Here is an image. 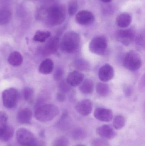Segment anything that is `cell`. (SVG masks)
I'll return each instance as SVG.
<instances>
[{"label": "cell", "mask_w": 145, "mask_h": 146, "mask_svg": "<svg viewBox=\"0 0 145 146\" xmlns=\"http://www.w3.org/2000/svg\"><path fill=\"white\" fill-rule=\"evenodd\" d=\"M41 15L39 18H45L49 25L57 26L62 24L66 18L65 7L62 5L52 6L47 9H42L39 12Z\"/></svg>", "instance_id": "cell-1"}, {"label": "cell", "mask_w": 145, "mask_h": 146, "mask_svg": "<svg viewBox=\"0 0 145 146\" xmlns=\"http://www.w3.org/2000/svg\"><path fill=\"white\" fill-rule=\"evenodd\" d=\"M81 38L75 32L70 31L65 33L60 43L61 50L69 54H73L80 48Z\"/></svg>", "instance_id": "cell-2"}, {"label": "cell", "mask_w": 145, "mask_h": 146, "mask_svg": "<svg viewBox=\"0 0 145 146\" xmlns=\"http://www.w3.org/2000/svg\"><path fill=\"white\" fill-rule=\"evenodd\" d=\"M59 109L57 106L47 104L39 106L35 112L36 119L41 122H47L54 119L59 113Z\"/></svg>", "instance_id": "cell-3"}, {"label": "cell", "mask_w": 145, "mask_h": 146, "mask_svg": "<svg viewBox=\"0 0 145 146\" xmlns=\"http://www.w3.org/2000/svg\"><path fill=\"white\" fill-rule=\"evenodd\" d=\"M142 63L140 56L134 50L127 53L123 60V66L131 72L139 70L142 66Z\"/></svg>", "instance_id": "cell-4"}, {"label": "cell", "mask_w": 145, "mask_h": 146, "mask_svg": "<svg viewBox=\"0 0 145 146\" xmlns=\"http://www.w3.org/2000/svg\"><path fill=\"white\" fill-rule=\"evenodd\" d=\"M108 47L107 39L102 36L94 38L89 43V49L93 54L98 55H104Z\"/></svg>", "instance_id": "cell-5"}, {"label": "cell", "mask_w": 145, "mask_h": 146, "mask_svg": "<svg viewBox=\"0 0 145 146\" xmlns=\"http://www.w3.org/2000/svg\"><path fill=\"white\" fill-rule=\"evenodd\" d=\"M2 97L3 105L7 108L11 109L17 105L19 98V94L17 89L10 88L3 92Z\"/></svg>", "instance_id": "cell-6"}, {"label": "cell", "mask_w": 145, "mask_h": 146, "mask_svg": "<svg viewBox=\"0 0 145 146\" xmlns=\"http://www.w3.org/2000/svg\"><path fill=\"white\" fill-rule=\"evenodd\" d=\"M16 139L20 145L30 146L35 141L34 134L24 128L19 129L16 132Z\"/></svg>", "instance_id": "cell-7"}, {"label": "cell", "mask_w": 145, "mask_h": 146, "mask_svg": "<svg viewBox=\"0 0 145 146\" xmlns=\"http://www.w3.org/2000/svg\"><path fill=\"white\" fill-rule=\"evenodd\" d=\"M135 34L131 29L118 30L116 33L117 39L126 46L129 45L134 39Z\"/></svg>", "instance_id": "cell-8"}, {"label": "cell", "mask_w": 145, "mask_h": 146, "mask_svg": "<svg viewBox=\"0 0 145 146\" xmlns=\"http://www.w3.org/2000/svg\"><path fill=\"white\" fill-rule=\"evenodd\" d=\"M76 111L84 116L89 115L93 110V103L89 99H84L78 102L75 106Z\"/></svg>", "instance_id": "cell-9"}, {"label": "cell", "mask_w": 145, "mask_h": 146, "mask_svg": "<svg viewBox=\"0 0 145 146\" xmlns=\"http://www.w3.org/2000/svg\"><path fill=\"white\" fill-rule=\"evenodd\" d=\"M94 19L93 14L87 10H82L76 15V21L82 25H89L93 22Z\"/></svg>", "instance_id": "cell-10"}, {"label": "cell", "mask_w": 145, "mask_h": 146, "mask_svg": "<svg viewBox=\"0 0 145 146\" xmlns=\"http://www.w3.org/2000/svg\"><path fill=\"white\" fill-rule=\"evenodd\" d=\"M114 68L109 64H106L100 68L98 72V77L103 82L111 80L114 76Z\"/></svg>", "instance_id": "cell-11"}, {"label": "cell", "mask_w": 145, "mask_h": 146, "mask_svg": "<svg viewBox=\"0 0 145 146\" xmlns=\"http://www.w3.org/2000/svg\"><path fill=\"white\" fill-rule=\"evenodd\" d=\"M94 115L97 120L105 122H110L113 117L112 111L104 108H98L95 109Z\"/></svg>", "instance_id": "cell-12"}, {"label": "cell", "mask_w": 145, "mask_h": 146, "mask_svg": "<svg viewBox=\"0 0 145 146\" xmlns=\"http://www.w3.org/2000/svg\"><path fill=\"white\" fill-rule=\"evenodd\" d=\"M96 133L103 139H112L116 136V133L113 128L109 125H103L96 129Z\"/></svg>", "instance_id": "cell-13"}, {"label": "cell", "mask_w": 145, "mask_h": 146, "mask_svg": "<svg viewBox=\"0 0 145 146\" xmlns=\"http://www.w3.org/2000/svg\"><path fill=\"white\" fill-rule=\"evenodd\" d=\"M83 74L76 71L69 73L67 76L66 81L71 86L76 87L81 85L84 80Z\"/></svg>", "instance_id": "cell-14"}, {"label": "cell", "mask_w": 145, "mask_h": 146, "mask_svg": "<svg viewBox=\"0 0 145 146\" xmlns=\"http://www.w3.org/2000/svg\"><path fill=\"white\" fill-rule=\"evenodd\" d=\"M31 119L32 112L28 108H25L21 109L17 114V121L20 124H30L31 122Z\"/></svg>", "instance_id": "cell-15"}, {"label": "cell", "mask_w": 145, "mask_h": 146, "mask_svg": "<svg viewBox=\"0 0 145 146\" xmlns=\"http://www.w3.org/2000/svg\"><path fill=\"white\" fill-rule=\"evenodd\" d=\"M14 130L11 125L8 124L0 127V140L3 141L10 140L14 135Z\"/></svg>", "instance_id": "cell-16"}, {"label": "cell", "mask_w": 145, "mask_h": 146, "mask_svg": "<svg viewBox=\"0 0 145 146\" xmlns=\"http://www.w3.org/2000/svg\"><path fill=\"white\" fill-rule=\"evenodd\" d=\"M60 45L59 39L55 37L51 38L45 45L43 49V52L45 54H54L58 50Z\"/></svg>", "instance_id": "cell-17"}, {"label": "cell", "mask_w": 145, "mask_h": 146, "mask_svg": "<svg viewBox=\"0 0 145 146\" xmlns=\"http://www.w3.org/2000/svg\"><path fill=\"white\" fill-rule=\"evenodd\" d=\"M132 21L131 16L127 13H122L116 18L117 25L122 28H125L130 25Z\"/></svg>", "instance_id": "cell-18"}, {"label": "cell", "mask_w": 145, "mask_h": 146, "mask_svg": "<svg viewBox=\"0 0 145 146\" xmlns=\"http://www.w3.org/2000/svg\"><path fill=\"white\" fill-rule=\"evenodd\" d=\"M54 69V63L52 60L47 59L40 64L39 71L41 74H49L52 72Z\"/></svg>", "instance_id": "cell-19"}, {"label": "cell", "mask_w": 145, "mask_h": 146, "mask_svg": "<svg viewBox=\"0 0 145 146\" xmlns=\"http://www.w3.org/2000/svg\"><path fill=\"white\" fill-rule=\"evenodd\" d=\"M79 90L81 92L85 94L93 93L94 90V83L90 79H86L81 83L79 87Z\"/></svg>", "instance_id": "cell-20"}, {"label": "cell", "mask_w": 145, "mask_h": 146, "mask_svg": "<svg viewBox=\"0 0 145 146\" xmlns=\"http://www.w3.org/2000/svg\"><path fill=\"white\" fill-rule=\"evenodd\" d=\"M8 61L9 64L13 66H18L23 62V56L19 52L14 51L9 56Z\"/></svg>", "instance_id": "cell-21"}, {"label": "cell", "mask_w": 145, "mask_h": 146, "mask_svg": "<svg viewBox=\"0 0 145 146\" xmlns=\"http://www.w3.org/2000/svg\"><path fill=\"white\" fill-rule=\"evenodd\" d=\"M12 17L11 11L7 8L0 9V25L8 24Z\"/></svg>", "instance_id": "cell-22"}, {"label": "cell", "mask_w": 145, "mask_h": 146, "mask_svg": "<svg viewBox=\"0 0 145 146\" xmlns=\"http://www.w3.org/2000/svg\"><path fill=\"white\" fill-rule=\"evenodd\" d=\"M96 90L97 94L101 97H106L110 94V88L106 83L99 82L96 85Z\"/></svg>", "instance_id": "cell-23"}, {"label": "cell", "mask_w": 145, "mask_h": 146, "mask_svg": "<svg viewBox=\"0 0 145 146\" xmlns=\"http://www.w3.org/2000/svg\"><path fill=\"white\" fill-rule=\"evenodd\" d=\"M51 36V33L48 31H38L33 37V40L35 42H44Z\"/></svg>", "instance_id": "cell-24"}, {"label": "cell", "mask_w": 145, "mask_h": 146, "mask_svg": "<svg viewBox=\"0 0 145 146\" xmlns=\"http://www.w3.org/2000/svg\"><path fill=\"white\" fill-rule=\"evenodd\" d=\"M126 120L122 115H117L113 119V125L114 127L117 130L121 129L125 125Z\"/></svg>", "instance_id": "cell-25"}, {"label": "cell", "mask_w": 145, "mask_h": 146, "mask_svg": "<svg viewBox=\"0 0 145 146\" xmlns=\"http://www.w3.org/2000/svg\"><path fill=\"white\" fill-rule=\"evenodd\" d=\"M74 66L77 70L84 71L89 69V66L87 62L83 59H77L74 63Z\"/></svg>", "instance_id": "cell-26"}, {"label": "cell", "mask_w": 145, "mask_h": 146, "mask_svg": "<svg viewBox=\"0 0 145 146\" xmlns=\"http://www.w3.org/2000/svg\"><path fill=\"white\" fill-rule=\"evenodd\" d=\"M78 9V3L77 0H70L68 5V13L72 16L76 13Z\"/></svg>", "instance_id": "cell-27"}, {"label": "cell", "mask_w": 145, "mask_h": 146, "mask_svg": "<svg viewBox=\"0 0 145 146\" xmlns=\"http://www.w3.org/2000/svg\"><path fill=\"white\" fill-rule=\"evenodd\" d=\"M24 98L26 101L31 102L34 97V91L31 88L26 87L24 88L23 91Z\"/></svg>", "instance_id": "cell-28"}, {"label": "cell", "mask_w": 145, "mask_h": 146, "mask_svg": "<svg viewBox=\"0 0 145 146\" xmlns=\"http://www.w3.org/2000/svg\"><path fill=\"white\" fill-rule=\"evenodd\" d=\"M69 140L65 136H60L54 141L53 146H69Z\"/></svg>", "instance_id": "cell-29"}, {"label": "cell", "mask_w": 145, "mask_h": 146, "mask_svg": "<svg viewBox=\"0 0 145 146\" xmlns=\"http://www.w3.org/2000/svg\"><path fill=\"white\" fill-rule=\"evenodd\" d=\"M73 139L77 140L83 139L86 137L85 131L81 128H77L75 129L72 133Z\"/></svg>", "instance_id": "cell-30"}, {"label": "cell", "mask_w": 145, "mask_h": 146, "mask_svg": "<svg viewBox=\"0 0 145 146\" xmlns=\"http://www.w3.org/2000/svg\"><path fill=\"white\" fill-rule=\"evenodd\" d=\"M71 86L68 83L66 80H64L60 82L59 86V89L60 91V92L63 93L64 94L66 93L70 90Z\"/></svg>", "instance_id": "cell-31"}, {"label": "cell", "mask_w": 145, "mask_h": 146, "mask_svg": "<svg viewBox=\"0 0 145 146\" xmlns=\"http://www.w3.org/2000/svg\"><path fill=\"white\" fill-rule=\"evenodd\" d=\"M64 71L60 68H56L54 74V79L55 80L58 81L61 80L64 75Z\"/></svg>", "instance_id": "cell-32"}, {"label": "cell", "mask_w": 145, "mask_h": 146, "mask_svg": "<svg viewBox=\"0 0 145 146\" xmlns=\"http://www.w3.org/2000/svg\"><path fill=\"white\" fill-rule=\"evenodd\" d=\"M8 116L5 112L0 111V127L7 124Z\"/></svg>", "instance_id": "cell-33"}, {"label": "cell", "mask_w": 145, "mask_h": 146, "mask_svg": "<svg viewBox=\"0 0 145 146\" xmlns=\"http://www.w3.org/2000/svg\"><path fill=\"white\" fill-rule=\"evenodd\" d=\"M107 142L102 139H97L94 140L92 143V146H106Z\"/></svg>", "instance_id": "cell-34"}, {"label": "cell", "mask_w": 145, "mask_h": 146, "mask_svg": "<svg viewBox=\"0 0 145 146\" xmlns=\"http://www.w3.org/2000/svg\"><path fill=\"white\" fill-rule=\"evenodd\" d=\"M144 36L140 35L136 38V42L138 45L144 46Z\"/></svg>", "instance_id": "cell-35"}, {"label": "cell", "mask_w": 145, "mask_h": 146, "mask_svg": "<svg viewBox=\"0 0 145 146\" xmlns=\"http://www.w3.org/2000/svg\"><path fill=\"white\" fill-rule=\"evenodd\" d=\"M66 99V96L65 94L60 92L57 94V100L60 102H64Z\"/></svg>", "instance_id": "cell-36"}, {"label": "cell", "mask_w": 145, "mask_h": 146, "mask_svg": "<svg viewBox=\"0 0 145 146\" xmlns=\"http://www.w3.org/2000/svg\"><path fill=\"white\" fill-rule=\"evenodd\" d=\"M30 146H45L44 143L41 141H35L34 144Z\"/></svg>", "instance_id": "cell-37"}, {"label": "cell", "mask_w": 145, "mask_h": 146, "mask_svg": "<svg viewBox=\"0 0 145 146\" xmlns=\"http://www.w3.org/2000/svg\"><path fill=\"white\" fill-rule=\"evenodd\" d=\"M101 1L104 3H109L112 1V0H101Z\"/></svg>", "instance_id": "cell-38"}, {"label": "cell", "mask_w": 145, "mask_h": 146, "mask_svg": "<svg viewBox=\"0 0 145 146\" xmlns=\"http://www.w3.org/2000/svg\"><path fill=\"white\" fill-rule=\"evenodd\" d=\"M75 146H85L84 145H81V144H79V145H75Z\"/></svg>", "instance_id": "cell-39"}]
</instances>
